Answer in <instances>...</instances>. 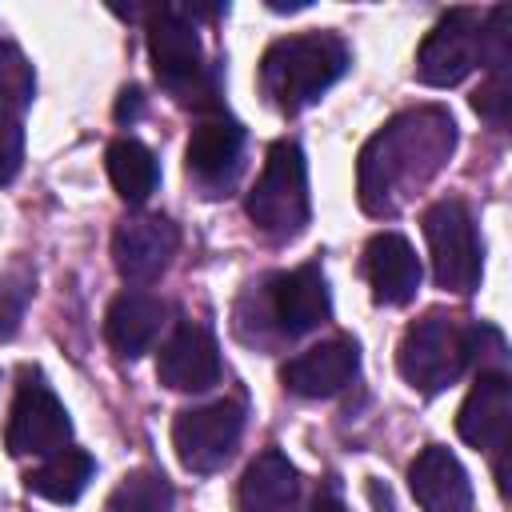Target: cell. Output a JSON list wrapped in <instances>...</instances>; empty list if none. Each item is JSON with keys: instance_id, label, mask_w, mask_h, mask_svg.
Masks as SVG:
<instances>
[{"instance_id": "6da1fadb", "label": "cell", "mask_w": 512, "mask_h": 512, "mask_svg": "<svg viewBox=\"0 0 512 512\" xmlns=\"http://www.w3.org/2000/svg\"><path fill=\"white\" fill-rule=\"evenodd\" d=\"M456 124L444 108H416L388 120L360 152V204L372 216H392L420 192L452 156Z\"/></svg>"}, {"instance_id": "7a4b0ae2", "label": "cell", "mask_w": 512, "mask_h": 512, "mask_svg": "<svg viewBox=\"0 0 512 512\" xmlns=\"http://www.w3.org/2000/svg\"><path fill=\"white\" fill-rule=\"evenodd\" d=\"M348 72V44L332 32L276 40L260 60V88L280 112H300Z\"/></svg>"}, {"instance_id": "3957f363", "label": "cell", "mask_w": 512, "mask_h": 512, "mask_svg": "<svg viewBox=\"0 0 512 512\" xmlns=\"http://www.w3.org/2000/svg\"><path fill=\"white\" fill-rule=\"evenodd\" d=\"M148 52L156 80L192 108L216 104V76L204 64V48L196 36V20L184 12V4H160L148 16Z\"/></svg>"}, {"instance_id": "277c9868", "label": "cell", "mask_w": 512, "mask_h": 512, "mask_svg": "<svg viewBox=\"0 0 512 512\" xmlns=\"http://www.w3.org/2000/svg\"><path fill=\"white\" fill-rule=\"evenodd\" d=\"M468 364H472V324H460L448 312H428L416 324H408L396 348L400 376L424 396L452 388Z\"/></svg>"}, {"instance_id": "5b68a950", "label": "cell", "mask_w": 512, "mask_h": 512, "mask_svg": "<svg viewBox=\"0 0 512 512\" xmlns=\"http://www.w3.org/2000/svg\"><path fill=\"white\" fill-rule=\"evenodd\" d=\"M244 208L248 220L272 240H288L308 224V168H304V152L292 140H276L268 148V160Z\"/></svg>"}, {"instance_id": "8992f818", "label": "cell", "mask_w": 512, "mask_h": 512, "mask_svg": "<svg viewBox=\"0 0 512 512\" xmlns=\"http://www.w3.org/2000/svg\"><path fill=\"white\" fill-rule=\"evenodd\" d=\"M424 240L432 252V276L440 288L468 296L480 288V236L472 224V212L464 208V200H436L424 212Z\"/></svg>"}, {"instance_id": "52a82bcc", "label": "cell", "mask_w": 512, "mask_h": 512, "mask_svg": "<svg viewBox=\"0 0 512 512\" xmlns=\"http://www.w3.org/2000/svg\"><path fill=\"white\" fill-rule=\"evenodd\" d=\"M72 436V420L60 404V396L44 384L40 372H20L16 384V400H12V416H8V452L12 456H52L68 444Z\"/></svg>"}, {"instance_id": "ba28073f", "label": "cell", "mask_w": 512, "mask_h": 512, "mask_svg": "<svg viewBox=\"0 0 512 512\" xmlns=\"http://www.w3.org/2000/svg\"><path fill=\"white\" fill-rule=\"evenodd\" d=\"M244 432V408L236 400H216L200 408H184L172 420V448L188 472H216L232 460Z\"/></svg>"}, {"instance_id": "9c48e42d", "label": "cell", "mask_w": 512, "mask_h": 512, "mask_svg": "<svg viewBox=\"0 0 512 512\" xmlns=\"http://www.w3.org/2000/svg\"><path fill=\"white\" fill-rule=\"evenodd\" d=\"M480 64V20L476 12H448L424 36L416 52V76L428 88H452Z\"/></svg>"}, {"instance_id": "30bf717a", "label": "cell", "mask_w": 512, "mask_h": 512, "mask_svg": "<svg viewBox=\"0 0 512 512\" xmlns=\"http://www.w3.org/2000/svg\"><path fill=\"white\" fill-rule=\"evenodd\" d=\"M176 244H180V232L168 216H124L116 236H112V260L120 268L124 280L132 284H148L156 280L172 256H176Z\"/></svg>"}, {"instance_id": "8fae6325", "label": "cell", "mask_w": 512, "mask_h": 512, "mask_svg": "<svg viewBox=\"0 0 512 512\" xmlns=\"http://www.w3.org/2000/svg\"><path fill=\"white\" fill-rule=\"evenodd\" d=\"M156 376L172 392H204L220 380V348L204 324H180L156 360Z\"/></svg>"}, {"instance_id": "7c38bea8", "label": "cell", "mask_w": 512, "mask_h": 512, "mask_svg": "<svg viewBox=\"0 0 512 512\" xmlns=\"http://www.w3.org/2000/svg\"><path fill=\"white\" fill-rule=\"evenodd\" d=\"M356 372H360V348L348 336H336V340H324V344L292 356L280 368V380L296 396L324 400V396L344 392L356 380Z\"/></svg>"}, {"instance_id": "4fadbf2b", "label": "cell", "mask_w": 512, "mask_h": 512, "mask_svg": "<svg viewBox=\"0 0 512 512\" xmlns=\"http://www.w3.org/2000/svg\"><path fill=\"white\" fill-rule=\"evenodd\" d=\"M508 416H512V380L508 372H480L476 384L468 388L460 412H456V432L464 444L492 452L508 436Z\"/></svg>"}, {"instance_id": "5bb4252c", "label": "cell", "mask_w": 512, "mask_h": 512, "mask_svg": "<svg viewBox=\"0 0 512 512\" xmlns=\"http://www.w3.org/2000/svg\"><path fill=\"white\" fill-rule=\"evenodd\" d=\"M272 316L284 336H304L332 316L328 280L316 264H300L272 280Z\"/></svg>"}, {"instance_id": "9a60e30c", "label": "cell", "mask_w": 512, "mask_h": 512, "mask_svg": "<svg viewBox=\"0 0 512 512\" xmlns=\"http://www.w3.org/2000/svg\"><path fill=\"white\" fill-rule=\"evenodd\" d=\"M364 276L376 304H408L420 288V256L400 232H376L364 248Z\"/></svg>"}, {"instance_id": "2e32d148", "label": "cell", "mask_w": 512, "mask_h": 512, "mask_svg": "<svg viewBox=\"0 0 512 512\" xmlns=\"http://www.w3.org/2000/svg\"><path fill=\"white\" fill-rule=\"evenodd\" d=\"M408 488L416 496V504L424 512H472V484H468V472L464 464L440 448V444H428L412 468H408Z\"/></svg>"}, {"instance_id": "e0dca14e", "label": "cell", "mask_w": 512, "mask_h": 512, "mask_svg": "<svg viewBox=\"0 0 512 512\" xmlns=\"http://www.w3.org/2000/svg\"><path fill=\"white\" fill-rule=\"evenodd\" d=\"M164 316H168L164 300H156L148 292H120L104 312V340L112 344L116 356L136 360L156 344Z\"/></svg>"}, {"instance_id": "ac0fdd59", "label": "cell", "mask_w": 512, "mask_h": 512, "mask_svg": "<svg viewBox=\"0 0 512 512\" xmlns=\"http://www.w3.org/2000/svg\"><path fill=\"white\" fill-rule=\"evenodd\" d=\"M236 500H240V512H296L300 476L284 452L268 448L244 468Z\"/></svg>"}, {"instance_id": "d6986e66", "label": "cell", "mask_w": 512, "mask_h": 512, "mask_svg": "<svg viewBox=\"0 0 512 512\" xmlns=\"http://www.w3.org/2000/svg\"><path fill=\"white\" fill-rule=\"evenodd\" d=\"M244 152V128L220 112L204 116L188 136V172L204 184H220L240 168Z\"/></svg>"}, {"instance_id": "ffe728a7", "label": "cell", "mask_w": 512, "mask_h": 512, "mask_svg": "<svg viewBox=\"0 0 512 512\" xmlns=\"http://www.w3.org/2000/svg\"><path fill=\"white\" fill-rule=\"evenodd\" d=\"M92 476H96V460L88 452L60 448V452L44 456V464L32 468L24 484H28V492H36V496H44L52 504H72V500L84 496V488L92 484Z\"/></svg>"}, {"instance_id": "44dd1931", "label": "cell", "mask_w": 512, "mask_h": 512, "mask_svg": "<svg viewBox=\"0 0 512 512\" xmlns=\"http://www.w3.org/2000/svg\"><path fill=\"white\" fill-rule=\"evenodd\" d=\"M108 180H112V188H116L120 200L144 204L156 192V184H160L156 156L140 140H132V136L112 140L108 144Z\"/></svg>"}, {"instance_id": "7402d4cb", "label": "cell", "mask_w": 512, "mask_h": 512, "mask_svg": "<svg viewBox=\"0 0 512 512\" xmlns=\"http://www.w3.org/2000/svg\"><path fill=\"white\" fill-rule=\"evenodd\" d=\"M172 484L156 468H136L128 472L112 496L104 500V512H172Z\"/></svg>"}, {"instance_id": "603a6c76", "label": "cell", "mask_w": 512, "mask_h": 512, "mask_svg": "<svg viewBox=\"0 0 512 512\" xmlns=\"http://www.w3.org/2000/svg\"><path fill=\"white\" fill-rule=\"evenodd\" d=\"M0 96L12 108L32 104V96H36V72H32L28 56L8 40H0Z\"/></svg>"}, {"instance_id": "cb8c5ba5", "label": "cell", "mask_w": 512, "mask_h": 512, "mask_svg": "<svg viewBox=\"0 0 512 512\" xmlns=\"http://www.w3.org/2000/svg\"><path fill=\"white\" fill-rule=\"evenodd\" d=\"M480 64L496 76L508 72L512 64V8H492L488 20L480 24Z\"/></svg>"}, {"instance_id": "d4e9b609", "label": "cell", "mask_w": 512, "mask_h": 512, "mask_svg": "<svg viewBox=\"0 0 512 512\" xmlns=\"http://www.w3.org/2000/svg\"><path fill=\"white\" fill-rule=\"evenodd\" d=\"M472 108H476L492 128H504V124H508V112H512V80H508V72L488 76V84L472 96Z\"/></svg>"}, {"instance_id": "484cf974", "label": "cell", "mask_w": 512, "mask_h": 512, "mask_svg": "<svg viewBox=\"0 0 512 512\" xmlns=\"http://www.w3.org/2000/svg\"><path fill=\"white\" fill-rule=\"evenodd\" d=\"M28 292H32V280L24 272L0 280V336H12L20 316H24V304H28Z\"/></svg>"}, {"instance_id": "4316f807", "label": "cell", "mask_w": 512, "mask_h": 512, "mask_svg": "<svg viewBox=\"0 0 512 512\" xmlns=\"http://www.w3.org/2000/svg\"><path fill=\"white\" fill-rule=\"evenodd\" d=\"M20 164H24V128L16 116L0 112V184L16 180Z\"/></svg>"}, {"instance_id": "83f0119b", "label": "cell", "mask_w": 512, "mask_h": 512, "mask_svg": "<svg viewBox=\"0 0 512 512\" xmlns=\"http://www.w3.org/2000/svg\"><path fill=\"white\" fill-rule=\"evenodd\" d=\"M140 108H144L140 88H124V92H120V104H116V120H120V124H124V120L132 124V120L140 116Z\"/></svg>"}, {"instance_id": "f1b7e54d", "label": "cell", "mask_w": 512, "mask_h": 512, "mask_svg": "<svg viewBox=\"0 0 512 512\" xmlns=\"http://www.w3.org/2000/svg\"><path fill=\"white\" fill-rule=\"evenodd\" d=\"M308 512H344V504H340V496L324 492V496H316V500H312V508H308Z\"/></svg>"}, {"instance_id": "f546056e", "label": "cell", "mask_w": 512, "mask_h": 512, "mask_svg": "<svg viewBox=\"0 0 512 512\" xmlns=\"http://www.w3.org/2000/svg\"><path fill=\"white\" fill-rule=\"evenodd\" d=\"M268 8L272 12H300V8H308V0H288V4L284 0H268Z\"/></svg>"}]
</instances>
